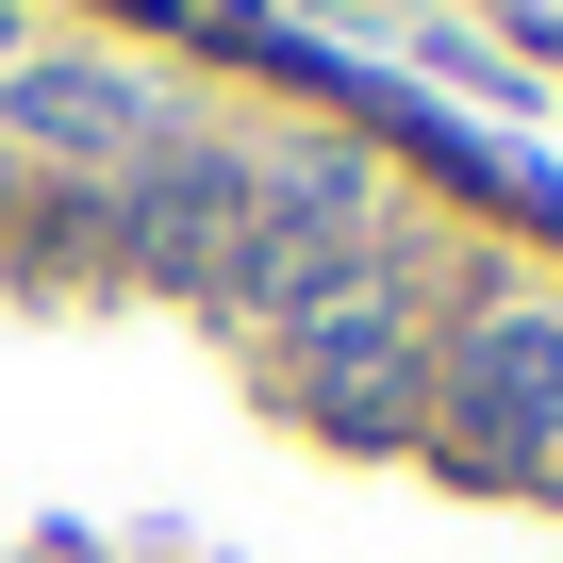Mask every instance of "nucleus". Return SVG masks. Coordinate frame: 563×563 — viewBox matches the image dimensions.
Wrapping results in <instances>:
<instances>
[{
	"instance_id": "f257e3e1",
	"label": "nucleus",
	"mask_w": 563,
	"mask_h": 563,
	"mask_svg": "<svg viewBox=\"0 0 563 563\" xmlns=\"http://www.w3.org/2000/svg\"><path fill=\"white\" fill-rule=\"evenodd\" d=\"M448 448L464 464H547L563 448V316H481L448 365Z\"/></svg>"
},
{
	"instance_id": "f03ea898",
	"label": "nucleus",
	"mask_w": 563,
	"mask_h": 563,
	"mask_svg": "<svg viewBox=\"0 0 563 563\" xmlns=\"http://www.w3.org/2000/svg\"><path fill=\"white\" fill-rule=\"evenodd\" d=\"M0 84H18V133H34V150H67V166H117V150H150V100H133L117 67H51V51H18Z\"/></svg>"
},
{
	"instance_id": "7ed1b4c3",
	"label": "nucleus",
	"mask_w": 563,
	"mask_h": 563,
	"mask_svg": "<svg viewBox=\"0 0 563 563\" xmlns=\"http://www.w3.org/2000/svg\"><path fill=\"white\" fill-rule=\"evenodd\" d=\"M133 232H150L166 265H232V232H249V166L150 150V183H133Z\"/></svg>"
},
{
	"instance_id": "20e7f679",
	"label": "nucleus",
	"mask_w": 563,
	"mask_h": 563,
	"mask_svg": "<svg viewBox=\"0 0 563 563\" xmlns=\"http://www.w3.org/2000/svg\"><path fill=\"white\" fill-rule=\"evenodd\" d=\"M0 67H18V18H0Z\"/></svg>"
},
{
	"instance_id": "39448f33",
	"label": "nucleus",
	"mask_w": 563,
	"mask_h": 563,
	"mask_svg": "<svg viewBox=\"0 0 563 563\" xmlns=\"http://www.w3.org/2000/svg\"><path fill=\"white\" fill-rule=\"evenodd\" d=\"M0 199H18V183H0Z\"/></svg>"
}]
</instances>
